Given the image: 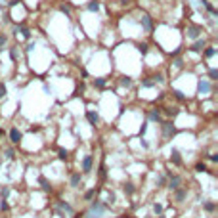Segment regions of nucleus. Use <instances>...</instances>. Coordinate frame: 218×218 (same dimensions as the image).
Wrapping results in <instances>:
<instances>
[{
  "label": "nucleus",
  "mask_w": 218,
  "mask_h": 218,
  "mask_svg": "<svg viewBox=\"0 0 218 218\" xmlns=\"http://www.w3.org/2000/svg\"><path fill=\"white\" fill-rule=\"evenodd\" d=\"M201 33H203V27H199V25H187L186 27V36H190V38H201Z\"/></svg>",
  "instance_id": "9d476101"
},
{
  "label": "nucleus",
  "mask_w": 218,
  "mask_h": 218,
  "mask_svg": "<svg viewBox=\"0 0 218 218\" xmlns=\"http://www.w3.org/2000/svg\"><path fill=\"white\" fill-rule=\"evenodd\" d=\"M153 212H155V214H157V216H159V214H161V212H163V207H161V205H159V203H155V205H153Z\"/></svg>",
  "instance_id": "7c9ffc66"
},
{
  "label": "nucleus",
  "mask_w": 218,
  "mask_h": 218,
  "mask_svg": "<svg viewBox=\"0 0 218 218\" xmlns=\"http://www.w3.org/2000/svg\"><path fill=\"white\" fill-rule=\"evenodd\" d=\"M203 210H207V212H214V210H216V203H214V201H205L203 203Z\"/></svg>",
  "instance_id": "4be33fe9"
},
{
  "label": "nucleus",
  "mask_w": 218,
  "mask_h": 218,
  "mask_svg": "<svg viewBox=\"0 0 218 218\" xmlns=\"http://www.w3.org/2000/svg\"><path fill=\"white\" fill-rule=\"evenodd\" d=\"M209 159H210V163H214V165H216V163H218V153H212V155L209 157Z\"/></svg>",
  "instance_id": "2f4dec72"
},
{
  "label": "nucleus",
  "mask_w": 218,
  "mask_h": 218,
  "mask_svg": "<svg viewBox=\"0 0 218 218\" xmlns=\"http://www.w3.org/2000/svg\"><path fill=\"white\" fill-rule=\"evenodd\" d=\"M138 21H140L142 31H145V33H153V29H155V19L151 17L149 14H142Z\"/></svg>",
  "instance_id": "7ed1b4c3"
},
{
  "label": "nucleus",
  "mask_w": 218,
  "mask_h": 218,
  "mask_svg": "<svg viewBox=\"0 0 218 218\" xmlns=\"http://www.w3.org/2000/svg\"><path fill=\"white\" fill-rule=\"evenodd\" d=\"M123 191L126 193V195H134L136 193V186L132 184V182H124V186H123Z\"/></svg>",
  "instance_id": "aec40b11"
},
{
  "label": "nucleus",
  "mask_w": 218,
  "mask_h": 218,
  "mask_svg": "<svg viewBox=\"0 0 218 218\" xmlns=\"http://www.w3.org/2000/svg\"><path fill=\"white\" fill-rule=\"evenodd\" d=\"M58 159L59 161H67L69 159V151L63 149V147H59V149H58Z\"/></svg>",
  "instance_id": "b1692460"
},
{
  "label": "nucleus",
  "mask_w": 218,
  "mask_h": 218,
  "mask_svg": "<svg viewBox=\"0 0 218 218\" xmlns=\"http://www.w3.org/2000/svg\"><path fill=\"white\" fill-rule=\"evenodd\" d=\"M86 119L92 126H98V124H100V115H98V111H94V109H88L86 111Z\"/></svg>",
  "instance_id": "f8f14e48"
},
{
  "label": "nucleus",
  "mask_w": 218,
  "mask_h": 218,
  "mask_svg": "<svg viewBox=\"0 0 218 218\" xmlns=\"http://www.w3.org/2000/svg\"><path fill=\"white\" fill-rule=\"evenodd\" d=\"M210 92H212V82H210L209 78H201L199 81V94L203 96V98H207Z\"/></svg>",
  "instance_id": "0eeeda50"
},
{
  "label": "nucleus",
  "mask_w": 218,
  "mask_h": 218,
  "mask_svg": "<svg viewBox=\"0 0 218 218\" xmlns=\"http://www.w3.org/2000/svg\"><path fill=\"white\" fill-rule=\"evenodd\" d=\"M105 210H107V205L103 203V201H90V209H88V218H101L105 214Z\"/></svg>",
  "instance_id": "f257e3e1"
},
{
  "label": "nucleus",
  "mask_w": 218,
  "mask_h": 218,
  "mask_svg": "<svg viewBox=\"0 0 218 218\" xmlns=\"http://www.w3.org/2000/svg\"><path fill=\"white\" fill-rule=\"evenodd\" d=\"M138 52H140L142 56H147L149 54V44H147V42H138Z\"/></svg>",
  "instance_id": "412c9836"
},
{
  "label": "nucleus",
  "mask_w": 218,
  "mask_h": 218,
  "mask_svg": "<svg viewBox=\"0 0 218 218\" xmlns=\"http://www.w3.org/2000/svg\"><path fill=\"white\" fill-rule=\"evenodd\" d=\"M187 195H190V190H187V186H180L178 190L172 191V201L178 205H182L184 201L187 199Z\"/></svg>",
  "instance_id": "39448f33"
},
{
  "label": "nucleus",
  "mask_w": 218,
  "mask_h": 218,
  "mask_svg": "<svg viewBox=\"0 0 218 218\" xmlns=\"http://www.w3.org/2000/svg\"><path fill=\"white\" fill-rule=\"evenodd\" d=\"M100 8H101V4L98 2V0H90V2L86 4V10H88V12H92V14H98Z\"/></svg>",
  "instance_id": "f3484780"
},
{
  "label": "nucleus",
  "mask_w": 218,
  "mask_h": 218,
  "mask_svg": "<svg viewBox=\"0 0 218 218\" xmlns=\"http://www.w3.org/2000/svg\"><path fill=\"white\" fill-rule=\"evenodd\" d=\"M8 44V35H4V33H0V52L4 50V46Z\"/></svg>",
  "instance_id": "c756f323"
},
{
  "label": "nucleus",
  "mask_w": 218,
  "mask_h": 218,
  "mask_svg": "<svg viewBox=\"0 0 218 218\" xmlns=\"http://www.w3.org/2000/svg\"><path fill=\"white\" fill-rule=\"evenodd\" d=\"M214 56H216V48H214V46H205L203 48V58L205 59H212Z\"/></svg>",
  "instance_id": "4468645a"
},
{
  "label": "nucleus",
  "mask_w": 218,
  "mask_h": 218,
  "mask_svg": "<svg viewBox=\"0 0 218 218\" xmlns=\"http://www.w3.org/2000/svg\"><path fill=\"white\" fill-rule=\"evenodd\" d=\"M2 96H6V86L4 84H0V98H2Z\"/></svg>",
  "instance_id": "473e14b6"
},
{
  "label": "nucleus",
  "mask_w": 218,
  "mask_h": 218,
  "mask_svg": "<svg viewBox=\"0 0 218 218\" xmlns=\"http://www.w3.org/2000/svg\"><path fill=\"white\" fill-rule=\"evenodd\" d=\"M92 170H94V155H84L81 161V172L82 174H90Z\"/></svg>",
  "instance_id": "423d86ee"
},
{
  "label": "nucleus",
  "mask_w": 218,
  "mask_h": 218,
  "mask_svg": "<svg viewBox=\"0 0 218 218\" xmlns=\"http://www.w3.org/2000/svg\"><path fill=\"white\" fill-rule=\"evenodd\" d=\"M170 161H172L174 165H182V155H180V151H178L176 147L170 149Z\"/></svg>",
  "instance_id": "dca6fc26"
},
{
  "label": "nucleus",
  "mask_w": 218,
  "mask_h": 218,
  "mask_svg": "<svg viewBox=\"0 0 218 218\" xmlns=\"http://www.w3.org/2000/svg\"><path fill=\"white\" fill-rule=\"evenodd\" d=\"M69 186H71V187L82 186V172H81V170H75V172L69 174Z\"/></svg>",
  "instance_id": "1a4fd4ad"
},
{
  "label": "nucleus",
  "mask_w": 218,
  "mask_h": 218,
  "mask_svg": "<svg viewBox=\"0 0 218 218\" xmlns=\"http://www.w3.org/2000/svg\"><path fill=\"white\" fill-rule=\"evenodd\" d=\"M92 84H94L96 88H105V84H107V78L98 77V78H94V81H92Z\"/></svg>",
  "instance_id": "5701e85b"
},
{
  "label": "nucleus",
  "mask_w": 218,
  "mask_h": 218,
  "mask_svg": "<svg viewBox=\"0 0 218 218\" xmlns=\"http://www.w3.org/2000/svg\"><path fill=\"white\" fill-rule=\"evenodd\" d=\"M96 193H98V190L96 187H92V190H88L86 193H84V201H92L96 197Z\"/></svg>",
  "instance_id": "a878e982"
},
{
  "label": "nucleus",
  "mask_w": 218,
  "mask_h": 218,
  "mask_svg": "<svg viewBox=\"0 0 218 218\" xmlns=\"http://www.w3.org/2000/svg\"><path fill=\"white\" fill-rule=\"evenodd\" d=\"M205 46H207V40H205L203 36H201V38H197L195 44H191V46H190V52H203Z\"/></svg>",
  "instance_id": "ddd939ff"
},
{
  "label": "nucleus",
  "mask_w": 218,
  "mask_h": 218,
  "mask_svg": "<svg viewBox=\"0 0 218 218\" xmlns=\"http://www.w3.org/2000/svg\"><path fill=\"white\" fill-rule=\"evenodd\" d=\"M176 134V124L170 121V119H165L161 123V136H163V142H170Z\"/></svg>",
  "instance_id": "f03ea898"
},
{
  "label": "nucleus",
  "mask_w": 218,
  "mask_h": 218,
  "mask_svg": "<svg viewBox=\"0 0 218 218\" xmlns=\"http://www.w3.org/2000/svg\"><path fill=\"white\" fill-rule=\"evenodd\" d=\"M172 94H174V98H176L178 101H187V98L184 96V92H180V90H172Z\"/></svg>",
  "instance_id": "bb28decb"
},
{
  "label": "nucleus",
  "mask_w": 218,
  "mask_h": 218,
  "mask_svg": "<svg viewBox=\"0 0 218 218\" xmlns=\"http://www.w3.org/2000/svg\"><path fill=\"white\" fill-rule=\"evenodd\" d=\"M180 186H184V176H180V174H176V172H172L170 176L167 178V187L170 191H174V190H178Z\"/></svg>",
  "instance_id": "20e7f679"
},
{
  "label": "nucleus",
  "mask_w": 218,
  "mask_h": 218,
  "mask_svg": "<svg viewBox=\"0 0 218 218\" xmlns=\"http://www.w3.org/2000/svg\"><path fill=\"white\" fill-rule=\"evenodd\" d=\"M209 168H207V165L203 163V161H199V163L195 165V172H207Z\"/></svg>",
  "instance_id": "c85d7f7f"
},
{
  "label": "nucleus",
  "mask_w": 218,
  "mask_h": 218,
  "mask_svg": "<svg viewBox=\"0 0 218 218\" xmlns=\"http://www.w3.org/2000/svg\"><path fill=\"white\" fill-rule=\"evenodd\" d=\"M10 58H12V61H17L19 56H21V50H19V46H10Z\"/></svg>",
  "instance_id": "a211bd4d"
},
{
  "label": "nucleus",
  "mask_w": 218,
  "mask_h": 218,
  "mask_svg": "<svg viewBox=\"0 0 218 218\" xmlns=\"http://www.w3.org/2000/svg\"><path fill=\"white\" fill-rule=\"evenodd\" d=\"M209 81H210V82L218 81V69H216V67H210V69H209Z\"/></svg>",
  "instance_id": "393cba45"
},
{
  "label": "nucleus",
  "mask_w": 218,
  "mask_h": 218,
  "mask_svg": "<svg viewBox=\"0 0 218 218\" xmlns=\"http://www.w3.org/2000/svg\"><path fill=\"white\" fill-rule=\"evenodd\" d=\"M98 176H100V180H105V176H107V168H105V165H103V163L100 165V170H98Z\"/></svg>",
  "instance_id": "cd10ccee"
},
{
  "label": "nucleus",
  "mask_w": 218,
  "mask_h": 218,
  "mask_svg": "<svg viewBox=\"0 0 218 218\" xmlns=\"http://www.w3.org/2000/svg\"><path fill=\"white\" fill-rule=\"evenodd\" d=\"M147 117H149V121H153V123H163L165 119H163V113H161V109L159 107H153V109H149L147 111Z\"/></svg>",
  "instance_id": "9b49d317"
},
{
  "label": "nucleus",
  "mask_w": 218,
  "mask_h": 218,
  "mask_svg": "<svg viewBox=\"0 0 218 218\" xmlns=\"http://www.w3.org/2000/svg\"><path fill=\"white\" fill-rule=\"evenodd\" d=\"M38 184H40V187H42L44 191H52V190H54V187H52V182L48 180L46 176H40V178H38Z\"/></svg>",
  "instance_id": "2eb2a0df"
},
{
  "label": "nucleus",
  "mask_w": 218,
  "mask_h": 218,
  "mask_svg": "<svg viewBox=\"0 0 218 218\" xmlns=\"http://www.w3.org/2000/svg\"><path fill=\"white\" fill-rule=\"evenodd\" d=\"M21 140H23L21 130H19L17 126H12V130H10V144H12V145H19V144H21Z\"/></svg>",
  "instance_id": "6e6552de"
},
{
  "label": "nucleus",
  "mask_w": 218,
  "mask_h": 218,
  "mask_svg": "<svg viewBox=\"0 0 218 218\" xmlns=\"http://www.w3.org/2000/svg\"><path fill=\"white\" fill-rule=\"evenodd\" d=\"M119 84L124 86V88H132V86H134V78H132V77H121V78H119Z\"/></svg>",
  "instance_id": "6ab92c4d"
},
{
  "label": "nucleus",
  "mask_w": 218,
  "mask_h": 218,
  "mask_svg": "<svg viewBox=\"0 0 218 218\" xmlns=\"http://www.w3.org/2000/svg\"><path fill=\"white\" fill-rule=\"evenodd\" d=\"M75 218H82V216H81V214H75Z\"/></svg>",
  "instance_id": "72a5a7b5"
}]
</instances>
